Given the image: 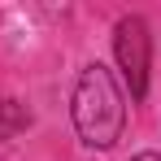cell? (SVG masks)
Wrapping results in <instances>:
<instances>
[{"mask_svg": "<svg viewBox=\"0 0 161 161\" xmlns=\"http://www.w3.org/2000/svg\"><path fill=\"white\" fill-rule=\"evenodd\" d=\"M70 118H74V131L87 148H113L122 131H126V92L118 74L100 65V61H87L74 79L70 92Z\"/></svg>", "mask_w": 161, "mask_h": 161, "instance_id": "6da1fadb", "label": "cell"}, {"mask_svg": "<svg viewBox=\"0 0 161 161\" xmlns=\"http://www.w3.org/2000/svg\"><path fill=\"white\" fill-rule=\"evenodd\" d=\"M113 61H118V74H122V92L131 100H144L148 96V74H153V26H148V18H139V13L118 18Z\"/></svg>", "mask_w": 161, "mask_h": 161, "instance_id": "7a4b0ae2", "label": "cell"}, {"mask_svg": "<svg viewBox=\"0 0 161 161\" xmlns=\"http://www.w3.org/2000/svg\"><path fill=\"white\" fill-rule=\"evenodd\" d=\"M26 126H31V109L13 96H4L0 100V139H18Z\"/></svg>", "mask_w": 161, "mask_h": 161, "instance_id": "3957f363", "label": "cell"}, {"mask_svg": "<svg viewBox=\"0 0 161 161\" xmlns=\"http://www.w3.org/2000/svg\"><path fill=\"white\" fill-rule=\"evenodd\" d=\"M131 161H161V153H153V148H148V153H135Z\"/></svg>", "mask_w": 161, "mask_h": 161, "instance_id": "277c9868", "label": "cell"}]
</instances>
